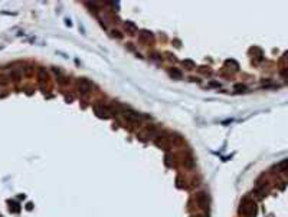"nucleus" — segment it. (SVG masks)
<instances>
[{"mask_svg":"<svg viewBox=\"0 0 288 217\" xmlns=\"http://www.w3.org/2000/svg\"><path fill=\"white\" fill-rule=\"evenodd\" d=\"M79 89H81L82 92H88V91L91 89V83L88 81H85V79H82V81L79 82Z\"/></svg>","mask_w":288,"mask_h":217,"instance_id":"obj_1","label":"nucleus"}]
</instances>
